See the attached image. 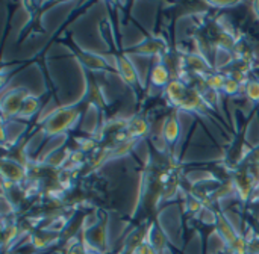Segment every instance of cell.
<instances>
[{"label": "cell", "instance_id": "cell-6", "mask_svg": "<svg viewBox=\"0 0 259 254\" xmlns=\"http://www.w3.org/2000/svg\"><path fill=\"white\" fill-rule=\"evenodd\" d=\"M168 80V71L162 64H158L152 70V82L155 86H162Z\"/></svg>", "mask_w": 259, "mask_h": 254}, {"label": "cell", "instance_id": "cell-9", "mask_svg": "<svg viewBox=\"0 0 259 254\" xmlns=\"http://www.w3.org/2000/svg\"><path fill=\"white\" fill-rule=\"evenodd\" d=\"M223 86H225L226 92H229V94H234V92H237V89H238V83H237L235 80H228V82L223 83Z\"/></svg>", "mask_w": 259, "mask_h": 254}, {"label": "cell", "instance_id": "cell-3", "mask_svg": "<svg viewBox=\"0 0 259 254\" xmlns=\"http://www.w3.org/2000/svg\"><path fill=\"white\" fill-rule=\"evenodd\" d=\"M129 61L132 62L135 71H137V76H138V80L141 83V86L146 85V80H147V73H149V67H150V58L146 56V55H129Z\"/></svg>", "mask_w": 259, "mask_h": 254}, {"label": "cell", "instance_id": "cell-10", "mask_svg": "<svg viewBox=\"0 0 259 254\" xmlns=\"http://www.w3.org/2000/svg\"><path fill=\"white\" fill-rule=\"evenodd\" d=\"M255 6H256V8H258V15H259V3H256V5H255Z\"/></svg>", "mask_w": 259, "mask_h": 254}, {"label": "cell", "instance_id": "cell-8", "mask_svg": "<svg viewBox=\"0 0 259 254\" xmlns=\"http://www.w3.org/2000/svg\"><path fill=\"white\" fill-rule=\"evenodd\" d=\"M247 95L250 100L258 101L259 100V83L258 82H250L247 85Z\"/></svg>", "mask_w": 259, "mask_h": 254}, {"label": "cell", "instance_id": "cell-1", "mask_svg": "<svg viewBox=\"0 0 259 254\" xmlns=\"http://www.w3.org/2000/svg\"><path fill=\"white\" fill-rule=\"evenodd\" d=\"M64 6H67V5H58L56 9H50V11L47 9L44 12L41 21H42V26H44V29L47 32L56 30L59 27V24H62L61 21H64L67 18V15H68L70 11L68 9H64Z\"/></svg>", "mask_w": 259, "mask_h": 254}, {"label": "cell", "instance_id": "cell-2", "mask_svg": "<svg viewBox=\"0 0 259 254\" xmlns=\"http://www.w3.org/2000/svg\"><path fill=\"white\" fill-rule=\"evenodd\" d=\"M73 117L74 115H70V112H67V111L53 114L47 123V133H58V132L64 130L67 126H70V123L73 121Z\"/></svg>", "mask_w": 259, "mask_h": 254}, {"label": "cell", "instance_id": "cell-5", "mask_svg": "<svg viewBox=\"0 0 259 254\" xmlns=\"http://www.w3.org/2000/svg\"><path fill=\"white\" fill-rule=\"evenodd\" d=\"M162 135L167 141L168 145H173L175 141L179 139L181 135V129H179V121H176L175 118H168L162 127Z\"/></svg>", "mask_w": 259, "mask_h": 254}, {"label": "cell", "instance_id": "cell-7", "mask_svg": "<svg viewBox=\"0 0 259 254\" xmlns=\"http://www.w3.org/2000/svg\"><path fill=\"white\" fill-rule=\"evenodd\" d=\"M38 111V101L32 97H27L18 112V117L20 118H30L35 112Z\"/></svg>", "mask_w": 259, "mask_h": 254}, {"label": "cell", "instance_id": "cell-4", "mask_svg": "<svg viewBox=\"0 0 259 254\" xmlns=\"http://www.w3.org/2000/svg\"><path fill=\"white\" fill-rule=\"evenodd\" d=\"M117 65H118V70L121 73V77L129 83V85H135V82L138 80V76H137V71L132 65L131 61H127L126 58H118L117 61ZM140 82V80H138Z\"/></svg>", "mask_w": 259, "mask_h": 254}]
</instances>
